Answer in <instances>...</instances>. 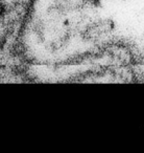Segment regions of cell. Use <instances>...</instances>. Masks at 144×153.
I'll return each mask as SVG.
<instances>
[{
	"label": "cell",
	"instance_id": "1",
	"mask_svg": "<svg viewBox=\"0 0 144 153\" xmlns=\"http://www.w3.org/2000/svg\"><path fill=\"white\" fill-rule=\"evenodd\" d=\"M102 0H54L55 7L64 13L81 12L101 5Z\"/></svg>",
	"mask_w": 144,
	"mask_h": 153
}]
</instances>
